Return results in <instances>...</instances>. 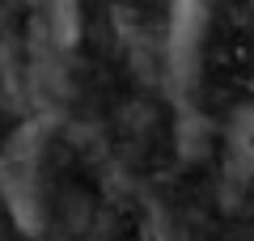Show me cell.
Listing matches in <instances>:
<instances>
[{
  "instance_id": "obj_1",
  "label": "cell",
  "mask_w": 254,
  "mask_h": 241,
  "mask_svg": "<svg viewBox=\"0 0 254 241\" xmlns=\"http://www.w3.org/2000/svg\"><path fill=\"white\" fill-rule=\"evenodd\" d=\"M43 152H47V123H26L13 131V140L0 152V195L9 203L13 220L38 237L47 220L43 199Z\"/></svg>"
},
{
  "instance_id": "obj_2",
  "label": "cell",
  "mask_w": 254,
  "mask_h": 241,
  "mask_svg": "<svg viewBox=\"0 0 254 241\" xmlns=\"http://www.w3.org/2000/svg\"><path fill=\"white\" fill-rule=\"evenodd\" d=\"M203 34H208V0H170V63L182 80L199 68Z\"/></svg>"
},
{
  "instance_id": "obj_3",
  "label": "cell",
  "mask_w": 254,
  "mask_h": 241,
  "mask_svg": "<svg viewBox=\"0 0 254 241\" xmlns=\"http://www.w3.org/2000/svg\"><path fill=\"white\" fill-rule=\"evenodd\" d=\"M47 13H51V38L60 47L76 43V0H47Z\"/></svg>"
}]
</instances>
